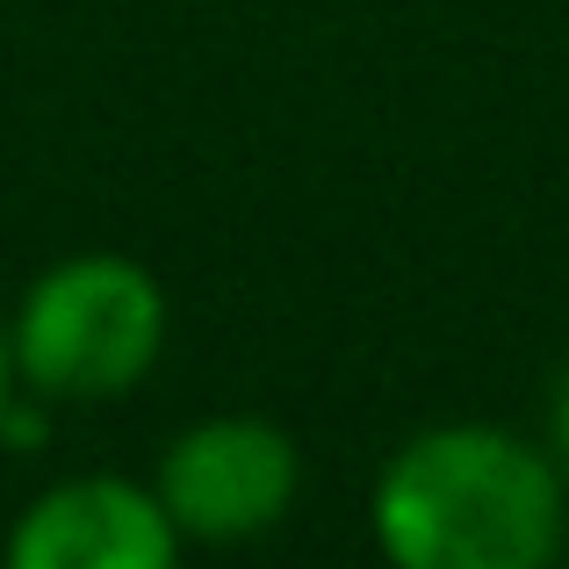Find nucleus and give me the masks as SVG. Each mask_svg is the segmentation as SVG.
<instances>
[{
    "mask_svg": "<svg viewBox=\"0 0 569 569\" xmlns=\"http://www.w3.org/2000/svg\"><path fill=\"white\" fill-rule=\"evenodd\" d=\"M368 527L397 569H541L569 533V483L541 440L455 418L382 461Z\"/></svg>",
    "mask_w": 569,
    "mask_h": 569,
    "instance_id": "1",
    "label": "nucleus"
},
{
    "mask_svg": "<svg viewBox=\"0 0 569 569\" xmlns=\"http://www.w3.org/2000/svg\"><path fill=\"white\" fill-rule=\"evenodd\" d=\"M167 347V289L144 260L72 252L43 267L8 318L14 389L37 403H109L152 376Z\"/></svg>",
    "mask_w": 569,
    "mask_h": 569,
    "instance_id": "2",
    "label": "nucleus"
},
{
    "mask_svg": "<svg viewBox=\"0 0 569 569\" xmlns=\"http://www.w3.org/2000/svg\"><path fill=\"white\" fill-rule=\"evenodd\" d=\"M152 490L181 541H209V548L260 541L289 519L296 490H303V455L274 418L217 411L167 440Z\"/></svg>",
    "mask_w": 569,
    "mask_h": 569,
    "instance_id": "3",
    "label": "nucleus"
},
{
    "mask_svg": "<svg viewBox=\"0 0 569 569\" xmlns=\"http://www.w3.org/2000/svg\"><path fill=\"white\" fill-rule=\"evenodd\" d=\"M181 556L167 505L130 476H66L8 533L14 569H167Z\"/></svg>",
    "mask_w": 569,
    "mask_h": 569,
    "instance_id": "4",
    "label": "nucleus"
},
{
    "mask_svg": "<svg viewBox=\"0 0 569 569\" xmlns=\"http://www.w3.org/2000/svg\"><path fill=\"white\" fill-rule=\"evenodd\" d=\"M548 455H556V469L569 483V361L556 368V389H548Z\"/></svg>",
    "mask_w": 569,
    "mask_h": 569,
    "instance_id": "5",
    "label": "nucleus"
},
{
    "mask_svg": "<svg viewBox=\"0 0 569 569\" xmlns=\"http://www.w3.org/2000/svg\"><path fill=\"white\" fill-rule=\"evenodd\" d=\"M8 397H14V361H8V318H0V418H8Z\"/></svg>",
    "mask_w": 569,
    "mask_h": 569,
    "instance_id": "6",
    "label": "nucleus"
}]
</instances>
